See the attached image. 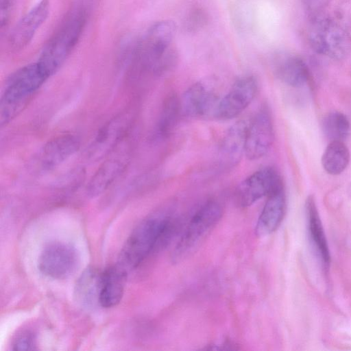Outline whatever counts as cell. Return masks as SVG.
I'll use <instances>...</instances> for the list:
<instances>
[{"label":"cell","mask_w":351,"mask_h":351,"mask_svg":"<svg viewBox=\"0 0 351 351\" xmlns=\"http://www.w3.org/2000/svg\"><path fill=\"white\" fill-rule=\"evenodd\" d=\"M180 226L178 219L165 210L148 215L126 239L117 264L127 272L135 269L151 254L165 248L178 234Z\"/></svg>","instance_id":"1"},{"label":"cell","mask_w":351,"mask_h":351,"mask_svg":"<svg viewBox=\"0 0 351 351\" xmlns=\"http://www.w3.org/2000/svg\"><path fill=\"white\" fill-rule=\"evenodd\" d=\"M97 1L75 0L45 45L37 63L48 78L58 71L76 47Z\"/></svg>","instance_id":"2"},{"label":"cell","mask_w":351,"mask_h":351,"mask_svg":"<svg viewBox=\"0 0 351 351\" xmlns=\"http://www.w3.org/2000/svg\"><path fill=\"white\" fill-rule=\"evenodd\" d=\"M47 79L37 62L17 69L8 77L0 101L1 126L23 110Z\"/></svg>","instance_id":"3"},{"label":"cell","mask_w":351,"mask_h":351,"mask_svg":"<svg viewBox=\"0 0 351 351\" xmlns=\"http://www.w3.org/2000/svg\"><path fill=\"white\" fill-rule=\"evenodd\" d=\"M176 34L173 21H162L152 25L136 44L134 56L144 66L162 71L173 62L171 45Z\"/></svg>","instance_id":"4"},{"label":"cell","mask_w":351,"mask_h":351,"mask_svg":"<svg viewBox=\"0 0 351 351\" xmlns=\"http://www.w3.org/2000/svg\"><path fill=\"white\" fill-rule=\"evenodd\" d=\"M309 20L308 39L312 49L332 60L344 59L351 49V38L344 26L325 13Z\"/></svg>","instance_id":"5"},{"label":"cell","mask_w":351,"mask_h":351,"mask_svg":"<svg viewBox=\"0 0 351 351\" xmlns=\"http://www.w3.org/2000/svg\"><path fill=\"white\" fill-rule=\"evenodd\" d=\"M223 208L216 200L204 203L192 216L176 244L171 256L174 263L189 256L204 240L220 220Z\"/></svg>","instance_id":"6"},{"label":"cell","mask_w":351,"mask_h":351,"mask_svg":"<svg viewBox=\"0 0 351 351\" xmlns=\"http://www.w3.org/2000/svg\"><path fill=\"white\" fill-rule=\"evenodd\" d=\"M284 189L282 180L273 167H265L254 172L238 186L235 201L241 207H247L263 197Z\"/></svg>","instance_id":"7"},{"label":"cell","mask_w":351,"mask_h":351,"mask_svg":"<svg viewBox=\"0 0 351 351\" xmlns=\"http://www.w3.org/2000/svg\"><path fill=\"white\" fill-rule=\"evenodd\" d=\"M258 88V83L254 76L241 77L218 101L213 116L220 120H229L237 117L253 101Z\"/></svg>","instance_id":"8"},{"label":"cell","mask_w":351,"mask_h":351,"mask_svg":"<svg viewBox=\"0 0 351 351\" xmlns=\"http://www.w3.org/2000/svg\"><path fill=\"white\" fill-rule=\"evenodd\" d=\"M274 141V129L267 108H261L247 123L245 156L250 160L261 158L267 154Z\"/></svg>","instance_id":"9"},{"label":"cell","mask_w":351,"mask_h":351,"mask_svg":"<svg viewBox=\"0 0 351 351\" xmlns=\"http://www.w3.org/2000/svg\"><path fill=\"white\" fill-rule=\"evenodd\" d=\"M77 255L71 245L53 242L47 245L42 251L38 262L40 271L53 279H64L75 269Z\"/></svg>","instance_id":"10"},{"label":"cell","mask_w":351,"mask_h":351,"mask_svg":"<svg viewBox=\"0 0 351 351\" xmlns=\"http://www.w3.org/2000/svg\"><path fill=\"white\" fill-rule=\"evenodd\" d=\"M130 124L128 113L120 114L106 122L99 128L88 147V158L97 161L108 156L123 141Z\"/></svg>","instance_id":"11"},{"label":"cell","mask_w":351,"mask_h":351,"mask_svg":"<svg viewBox=\"0 0 351 351\" xmlns=\"http://www.w3.org/2000/svg\"><path fill=\"white\" fill-rule=\"evenodd\" d=\"M119 144L96 171L86 186L91 197L106 191L124 172L129 162V149Z\"/></svg>","instance_id":"12"},{"label":"cell","mask_w":351,"mask_h":351,"mask_svg":"<svg viewBox=\"0 0 351 351\" xmlns=\"http://www.w3.org/2000/svg\"><path fill=\"white\" fill-rule=\"evenodd\" d=\"M80 147V140L73 134L54 137L47 141L37 154L36 167L41 171L52 170L72 157Z\"/></svg>","instance_id":"13"},{"label":"cell","mask_w":351,"mask_h":351,"mask_svg":"<svg viewBox=\"0 0 351 351\" xmlns=\"http://www.w3.org/2000/svg\"><path fill=\"white\" fill-rule=\"evenodd\" d=\"M49 10L48 0H41L15 25L9 36V44L15 50L27 47L45 23Z\"/></svg>","instance_id":"14"},{"label":"cell","mask_w":351,"mask_h":351,"mask_svg":"<svg viewBox=\"0 0 351 351\" xmlns=\"http://www.w3.org/2000/svg\"><path fill=\"white\" fill-rule=\"evenodd\" d=\"M180 99L182 115L191 118L214 115L219 101L214 92L200 82L190 86Z\"/></svg>","instance_id":"15"},{"label":"cell","mask_w":351,"mask_h":351,"mask_svg":"<svg viewBox=\"0 0 351 351\" xmlns=\"http://www.w3.org/2000/svg\"><path fill=\"white\" fill-rule=\"evenodd\" d=\"M274 72L284 84L300 88L310 78L309 69L304 60L295 54L281 53L274 61Z\"/></svg>","instance_id":"16"},{"label":"cell","mask_w":351,"mask_h":351,"mask_svg":"<svg viewBox=\"0 0 351 351\" xmlns=\"http://www.w3.org/2000/svg\"><path fill=\"white\" fill-rule=\"evenodd\" d=\"M247 123L239 121L230 127L224 135L219 149V160L223 167H232L245 155Z\"/></svg>","instance_id":"17"},{"label":"cell","mask_w":351,"mask_h":351,"mask_svg":"<svg viewBox=\"0 0 351 351\" xmlns=\"http://www.w3.org/2000/svg\"><path fill=\"white\" fill-rule=\"evenodd\" d=\"M285 212L286 196L283 189L267 197L256 225V234L263 237L274 232L283 220Z\"/></svg>","instance_id":"18"},{"label":"cell","mask_w":351,"mask_h":351,"mask_svg":"<svg viewBox=\"0 0 351 351\" xmlns=\"http://www.w3.org/2000/svg\"><path fill=\"white\" fill-rule=\"evenodd\" d=\"M127 274L128 272L118 264L101 271L99 306L111 308L120 302L124 292Z\"/></svg>","instance_id":"19"},{"label":"cell","mask_w":351,"mask_h":351,"mask_svg":"<svg viewBox=\"0 0 351 351\" xmlns=\"http://www.w3.org/2000/svg\"><path fill=\"white\" fill-rule=\"evenodd\" d=\"M101 274V271L94 268H88L77 280L75 297L83 307L93 308L99 305Z\"/></svg>","instance_id":"20"},{"label":"cell","mask_w":351,"mask_h":351,"mask_svg":"<svg viewBox=\"0 0 351 351\" xmlns=\"http://www.w3.org/2000/svg\"><path fill=\"white\" fill-rule=\"evenodd\" d=\"M180 115V99L172 93L167 97L162 104L154 131V137L158 139L168 137L176 128Z\"/></svg>","instance_id":"21"},{"label":"cell","mask_w":351,"mask_h":351,"mask_svg":"<svg viewBox=\"0 0 351 351\" xmlns=\"http://www.w3.org/2000/svg\"><path fill=\"white\" fill-rule=\"evenodd\" d=\"M306 208L311 237L319 253L324 266L328 267L330 262L328 245L313 196H309L307 198Z\"/></svg>","instance_id":"22"},{"label":"cell","mask_w":351,"mask_h":351,"mask_svg":"<svg viewBox=\"0 0 351 351\" xmlns=\"http://www.w3.org/2000/svg\"><path fill=\"white\" fill-rule=\"evenodd\" d=\"M350 158V152L345 143L341 141H332L322 155V164L328 173L339 175L346 169Z\"/></svg>","instance_id":"23"},{"label":"cell","mask_w":351,"mask_h":351,"mask_svg":"<svg viewBox=\"0 0 351 351\" xmlns=\"http://www.w3.org/2000/svg\"><path fill=\"white\" fill-rule=\"evenodd\" d=\"M322 128L325 135L330 141H343L349 135L350 122L343 113L332 111L324 117Z\"/></svg>","instance_id":"24"},{"label":"cell","mask_w":351,"mask_h":351,"mask_svg":"<svg viewBox=\"0 0 351 351\" xmlns=\"http://www.w3.org/2000/svg\"><path fill=\"white\" fill-rule=\"evenodd\" d=\"M14 350H34L36 349L35 335L29 331H24L19 335L14 341Z\"/></svg>","instance_id":"25"},{"label":"cell","mask_w":351,"mask_h":351,"mask_svg":"<svg viewBox=\"0 0 351 351\" xmlns=\"http://www.w3.org/2000/svg\"><path fill=\"white\" fill-rule=\"evenodd\" d=\"M332 0H302L305 11L309 19L323 13Z\"/></svg>","instance_id":"26"}]
</instances>
